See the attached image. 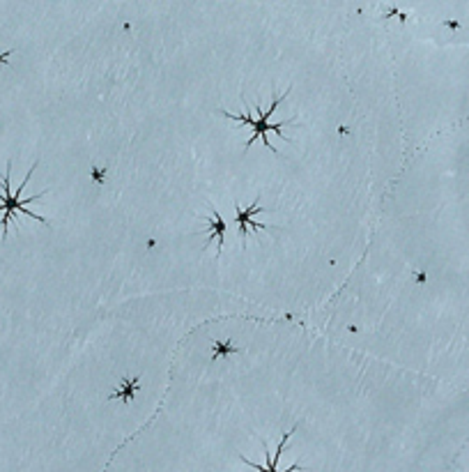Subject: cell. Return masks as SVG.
Instances as JSON below:
<instances>
[{"instance_id": "3", "label": "cell", "mask_w": 469, "mask_h": 472, "mask_svg": "<svg viewBox=\"0 0 469 472\" xmlns=\"http://www.w3.org/2000/svg\"><path fill=\"white\" fill-rule=\"evenodd\" d=\"M295 431V428H293ZM293 431H288L286 433V438L281 440V445H278V449H276V454L274 456H267V466H258V463H253V461H248V458H244L242 456V463L244 466H251V468H256L258 472H295V470H304L301 466H290L288 470H278L276 466H278V461H281V454H283V449L288 447V440H290V436H293Z\"/></svg>"}, {"instance_id": "5", "label": "cell", "mask_w": 469, "mask_h": 472, "mask_svg": "<svg viewBox=\"0 0 469 472\" xmlns=\"http://www.w3.org/2000/svg\"><path fill=\"white\" fill-rule=\"evenodd\" d=\"M205 235L207 240H216V247H218V253H221V247H223V240H226V221L221 219V214L216 210H212V219H207V229H205Z\"/></svg>"}, {"instance_id": "7", "label": "cell", "mask_w": 469, "mask_h": 472, "mask_svg": "<svg viewBox=\"0 0 469 472\" xmlns=\"http://www.w3.org/2000/svg\"><path fill=\"white\" fill-rule=\"evenodd\" d=\"M5 60H7V58H3V56H0V63H5Z\"/></svg>"}, {"instance_id": "6", "label": "cell", "mask_w": 469, "mask_h": 472, "mask_svg": "<svg viewBox=\"0 0 469 472\" xmlns=\"http://www.w3.org/2000/svg\"><path fill=\"white\" fill-rule=\"evenodd\" d=\"M136 389H138V378H122V389H116L111 396H109V401H116V398H122L124 403H129L131 401V396L136 394Z\"/></svg>"}, {"instance_id": "2", "label": "cell", "mask_w": 469, "mask_h": 472, "mask_svg": "<svg viewBox=\"0 0 469 472\" xmlns=\"http://www.w3.org/2000/svg\"><path fill=\"white\" fill-rule=\"evenodd\" d=\"M286 95H288V92H283V95H281V97H274L272 106H269V111H265V113L258 109V111H260V116H258V118H253V116H233V113H228V111H221L226 118H231V120H237V122H244V125H253L256 134H253L251 139L246 141V148H244V152H246L248 148H251V146H253V143H256L258 139H263L265 148H269V150H272V152H276V150L272 148V143L267 141V131H269V129H274V131H276V134H278L281 139H286V141H288V136L283 134V127L293 125L295 120H283V122H278V125H267L269 116H272V113L276 111V106L281 104V99H286Z\"/></svg>"}, {"instance_id": "1", "label": "cell", "mask_w": 469, "mask_h": 472, "mask_svg": "<svg viewBox=\"0 0 469 472\" xmlns=\"http://www.w3.org/2000/svg\"><path fill=\"white\" fill-rule=\"evenodd\" d=\"M9 169H12V164H7V171H5V178H3V191H0V212H3V219H0V229H3V240L7 238V229H9V224L14 221V214L16 212H24V214H28V217H33L35 221H41L44 226H49V221L44 219V217H37V214H33L28 208H26V203H33V201H37V199H41V194H46V191H41V194H35V196H30V199H26V201H21V196H24V189H26V184H28V180H30V176L35 173V169H37V164L35 166H30V171H28V176L24 178V182L19 184V189H16V194H12L9 191Z\"/></svg>"}, {"instance_id": "4", "label": "cell", "mask_w": 469, "mask_h": 472, "mask_svg": "<svg viewBox=\"0 0 469 472\" xmlns=\"http://www.w3.org/2000/svg\"><path fill=\"white\" fill-rule=\"evenodd\" d=\"M265 208H260V205H251V208H246V210H242V208H237V224H239V235L244 238V247H246V233H248V226H251L253 231H267L269 226L267 224H260V221H251V217L253 214H258V212H263Z\"/></svg>"}]
</instances>
